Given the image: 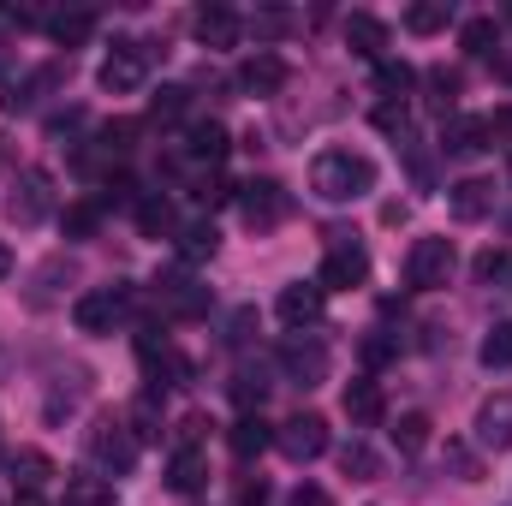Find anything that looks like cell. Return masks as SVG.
Masks as SVG:
<instances>
[{"mask_svg":"<svg viewBox=\"0 0 512 506\" xmlns=\"http://www.w3.org/2000/svg\"><path fill=\"white\" fill-rule=\"evenodd\" d=\"M322 304H328V292H322L316 280H310V286L298 280V286H286V292H280V304H274V310H280V322H286L292 334H304V328H316V322H322Z\"/></svg>","mask_w":512,"mask_h":506,"instance_id":"12","label":"cell"},{"mask_svg":"<svg viewBox=\"0 0 512 506\" xmlns=\"http://www.w3.org/2000/svg\"><path fill=\"white\" fill-rule=\"evenodd\" d=\"M185 96H191V90H179V84H167V90H161V96L149 102V114H155V120H179V114H185Z\"/></svg>","mask_w":512,"mask_h":506,"instance_id":"38","label":"cell"},{"mask_svg":"<svg viewBox=\"0 0 512 506\" xmlns=\"http://www.w3.org/2000/svg\"><path fill=\"white\" fill-rule=\"evenodd\" d=\"M483 370H512V322H495L489 334H483Z\"/></svg>","mask_w":512,"mask_h":506,"instance_id":"32","label":"cell"},{"mask_svg":"<svg viewBox=\"0 0 512 506\" xmlns=\"http://www.w3.org/2000/svg\"><path fill=\"white\" fill-rule=\"evenodd\" d=\"M292 506H334V501H328V489H316V483H298Z\"/></svg>","mask_w":512,"mask_h":506,"instance_id":"45","label":"cell"},{"mask_svg":"<svg viewBox=\"0 0 512 506\" xmlns=\"http://www.w3.org/2000/svg\"><path fill=\"white\" fill-rule=\"evenodd\" d=\"M262 393H268V381H262V370H239L233 376V399L251 411V405H262Z\"/></svg>","mask_w":512,"mask_h":506,"instance_id":"35","label":"cell"},{"mask_svg":"<svg viewBox=\"0 0 512 506\" xmlns=\"http://www.w3.org/2000/svg\"><path fill=\"white\" fill-rule=\"evenodd\" d=\"M489 137H495L489 120H447L441 149H447V155H459V161H471V155H483V149H489Z\"/></svg>","mask_w":512,"mask_h":506,"instance_id":"17","label":"cell"},{"mask_svg":"<svg viewBox=\"0 0 512 506\" xmlns=\"http://www.w3.org/2000/svg\"><path fill=\"white\" fill-rule=\"evenodd\" d=\"M447 465L459 471V483H477V459H471L465 447H447Z\"/></svg>","mask_w":512,"mask_h":506,"instance_id":"42","label":"cell"},{"mask_svg":"<svg viewBox=\"0 0 512 506\" xmlns=\"http://www.w3.org/2000/svg\"><path fill=\"white\" fill-rule=\"evenodd\" d=\"M346 417H352L358 429H370V423H382V417H387L382 381H352V387H346Z\"/></svg>","mask_w":512,"mask_h":506,"instance_id":"21","label":"cell"},{"mask_svg":"<svg viewBox=\"0 0 512 506\" xmlns=\"http://www.w3.org/2000/svg\"><path fill=\"white\" fill-rule=\"evenodd\" d=\"M66 506H114L108 477H66Z\"/></svg>","mask_w":512,"mask_h":506,"instance_id":"30","label":"cell"},{"mask_svg":"<svg viewBox=\"0 0 512 506\" xmlns=\"http://www.w3.org/2000/svg\"><path fill=\"white\" fill-rule=\"evenodd\" d=\"M370 280V251L364 245H334V251L322 256V274H316V286L322 292H346V286H364Z\"/></svg>","mask_w":512,"mask_h":506,"instance_id":"10","label":"cell"},{"mask_svg":"<svg viewBox=\"0 0 512 506\" xmlns=\"http://www.w3.org/2000/svg\"><path fill=\"white\" fill-rule=\"evenodd\" d=\"M453 268H459L453 239H417V245H411V256H405V280H411L417 292L447 286V280H453Z\"/></svg>","mask_w":512,"mask_h":506,"instance_id":"3","label":"cell"},{"mask_svg":"<svg viewBox=\"0 0 512 506\" xmlns=\"http://www.w3.org/2000/svg\"><path fill=\"white\" fill-rule=\"evenodd\" d=\"M126 304H131L126 286H96L72 304V322H78V334H114L126 322Z\"/></svg>","mask_w":512,"mask_h":506,"instance_id":"4","label":"cell"},{"mask_svg":"<svg viewBox=\"0 0 512 506\" xmlns=\"http://www.w3.org/2000/svg\"><path fill=\"white\" fill-rule=\"evenodd\" d=\"M6 209H12V221H18V227H36V221L54 209V179H48L42 167H24V173H18V185H12V203H6Z\"/></svg>","mask_w":512,"mask_h":506,"instance_id":"9","label":"cell"},{"mask_svg":"<svg viewBox=\"0 0 512 506\" xmlns=\"http://www.w3.org/2000/svg\"><path fill=\"white\" fill-rule=\"evenodd\" d=\"M126 429L137 435V441H155V435H161V429H155V399H149V393L131 405V423H126Z\"/></svg>","mask_w":512,"mask_h":506,"instance_id":"37","label":"cell"},{"mask_svg":"<svg viewBox=\"0 0 512 506\" xmlns=\"http://www.w3.org/2000/svg\"><path fill=\"white\" fill-rule=\"evenodd\" d=\"M102 90L108 96H131V90H143V78H149V48L143 42H114V54L102 60Z\"/></svg>","mask_w":512,"mask_h":506,"instance_id":"6","label":"cell"},{"mask_svg":"<svg viewBox=\"0 0 512 506\" xmlns=\"http://www.w3.org/2000/svg\"><path fill=\"white\" fill-rule=\"evenodd\" d=\"M447 24H453V6H447V0H423V6L405 12V30H411V36H435V30H447Z\"/></svg>","mask_w":512,"mask_h":506,"instance_id":"26","label":"cell"},{"mask_svg":"<svg viewBox=\"0 0 512 506\" xmlns=\"http://www.w3.org/2000/svg\"><path fill=\"white\" fill-rule=\"evenodd\" d=\"M227 149H233V143H227V126H221V120H197V126L185 131V155L203 161V167H215Z\"/></svg>","mask_w":512,"mask_h":506,"instance_id":"20","label":"cell"},{"mask_svg":"<svg viewBox=\"0 0 512 506\" xmlns=\"http://www.w3.org/2000/svg\"><path fill=\"white\" fill-rule=\"evenodd\" d=\"M48 477H54V459H48V453H36V447L12 453V483H18V489L42 495V483H48Z\"/></svg>","mask_w":512,"mask_h":506,"instance_id":"24","label":"cell"},{"mask_svg":"<svg viewBox=\"0 0 512 506\" xmlns=\"http://www.w3.org/2000/svg\"><path fill=\"white\" fill-rule=\"evenodd\" d=\"M376 126H382L387 137H405V131H411V114H405V102H382V108H376Z\"/></svg>","mask_w":512,"mask_h":506,"instance_id":"39","label":"cell"},{"mask_svg":"<svg viewBox=\"0 0 512 506\" xmlns=\"http://www.w3.org/2000/svg\"><path fill=\"white\" fill-rule=\"evenodd\" d=\"M155 298H161L173 316H185V322L209 310V286H197L191 274H161V280H155Z\"/></svg>","mask_w":512,"mask_h":506,"instance_id":"13","label":"cell"},{"mask_svg":"<svg viewBox=\"0 0 512 506\" xmlns=\"http://www.w3.org/2000/svg\"><path fill=\"white\" fill-rule=\"evenodd\" d=\"M233 197H239L245 227H256V233H262V227H280V221H286V209H292V197H286L274 179H251V185H239Z\"/></svg>","mask_w":512,"mask_h":506,"instance_id":"7","label":"cell"},{"mask_svg":"<svg viewBox=\"0 0 512 506\" xmlns=\"http://www.w3.org/2000/svg\"><path fill=\"white\" fill-rule=\"evenodd\" d=\"M447 209H453V221L495 215V179H459V185H447Z\"/></svg>","mask_w":512,"mask_h":506,"instance_id":"15","label":"cell"},{"mask_svg":"<svg viewBox=\"0 0 512 506\" xmlns=\"http://www.w3.org/2000/svg\"><path fill=\"white\" fill-rule=\"evenodd\" d=\"M477 447H489V453H507L512 447V393L483 399V411H477Z\"/></svg>","mask_w":512,"mask_h":506,"instance_id":"14","label":"cell"},{"mask_svg":"<svg viewBox=\"0 0 512 506\" xmlns=\"http://www.w3.org/2000/svg\"><path fill=\"white\" fill-rule=\"evenodd\" d=\"M274 447H280L292 465H310V459L328 453V423H322L316 411H298V417H286V423L274 429Z\"/></svg>","mask_w":512,"mask_h":506,"instance_id":"5","label":"cell"},{"mask_svg":"<svg viewBox=\"0 0 512 506\" xmlns=\"http://www.w3.org/2000/svg\"><path fill=\"white\" fill-rule=\"evenodd\" d=\"M465 54H477V60H489L495 54V42H501V30H495V18H465Z\"/></svg>","mask_w":512,"mask_h":506,"instance_id":"33","label":"cell"},{"mask_svg":"<svg viewBox=\"0 0 512 506\" xmlns=\"http://www.w3.org/2000/svg\"><path fill=\"white\" fill-rule=\"evenodd\" d=\"M12 506H48V501H42V495H30V489H18V495H12Z\"/></svg>","mask_w":512,"mask_h":506,"instance_id":"46","label":"cell"},{"mask_svg":"<svg viewBox=\"0 0 512 506\" xmlns=\"http://www.w3.org/2000/svg\"><path fill=\"white\" fill-rule=\"evenodd\" d=\"M346 48H352L358 60H382L387 54V24L370 18V12H352V18H346Z\"/></svg>","mask_w":512,"mask_h":506,"instance_id":"18","label":"cell"},{"mask_svg":"<svg viewBox=\"0 0 512 506\" xmlns=\"http://www.w3.org/2000/svg\"><path fill=\"white\" fill-rule=\"evenodd\" d=\"M268 501V483H262V477H245V483H239V506H262Z\"/></svg>","mask_w":512,"mask_h":506,"instance_id":"44","label":"cell"},{"mask_svg":"<svg viewBox=\"0 0 512 506\" xmlns=\"http://www.w3.org/2000/svg\"><path fill=\"white\" fill-rule=\"evenodd\" d=\"M197 42L203 48H233L239 42V12L233 6H203L197 12Z\"/></svg>","mask_w":512,"mask_h":506,"instance_id":"19","label":"cell"},{"mask_svg":"<svg viewBox=\"0 0 512 506\" xmlns=\"http://www.w3.org/2000/svg\"><path fill=\"white\" fill-rule=\"evenodd\" d=\"M6 274H12V251H6V245H0V280H6Z\"/></svg>","mask_w":512,"mask_h":506,"instance_id":"47","label":"cell"},{"mask_svg":"<svg viewBox=\"0 0 512 506\" xmlns=\"http://www.w3.org/2000/svg\"><path fill=\"white\" fill-rule=\"evenodd\" d=\"M90 30H96V12H54V18H48V36H54L60 48L90 42Z\"/></svg>","mask_w":512,"mask_h":506,"instance_id":"25","label":"cell"},{"mask_svg":"<svg viewBox=\"0 0 512 506\" xmlns=\"http://www.w3.org/2000/svg\"><path fill=\"white\" fill-rule=\"evenodd\" d=\"M495 274H507V251L501 245H489V251L477 256V280H495Z\"/></svg>","mask_w":512,"mask_h":506,"instance_id":"41","label":"cell"},{"mask_svg":"<svg viewBox=\"0 0 512 506\" xmlns=\"http://www.w3.org/2000/svg\"><path fill=\"white\" fill-rule=\"evenodd\" d=\"M280 376L298 381V387H316V381H328V346H322V340H304V334L280 340Z\"/></svg>","mask_w":512,"mask_h":506,"instance_id":"8","label":"cell"},{"mask_svg":"<svg viewBox=\"0 0 512 506\" xmlns=\"http://www.w3.org/2000/svg\"><path fill=\"white\" fill-rule=\"evenodd\" d=\"M191 197H197V203H203V209H215V203H227V197H233V185H227V179H215V173H203V179H197V191H191Z\"/></svg>","mask_w":512,"mask_h":506,"instance_id":"40","label":"cell"},{"mask_svg":"<svg viewBox=\"0 0 512 506\" xmlns=\"http://www.w3.org/2000/svg\"><path fill=\"white\" fill-rule=\"evenodd\" d=\"M251 334H256V310H233V334H227V340H233V346H245Z\"/></svg>","mask_w":512,"mask_h":506,"instance_id":"43","label":"cell"},{"mask_svg":"<svg viewBox=\"0 0 512 506\" xmlns=\"http://www.w3.org/2000/svg\"><path fill=\"white\" fill-rule=\"evenodd\" d=\"M340 471H346L352 483H370V477H382V459H376V447H370L364 435H352V441L340 447Z\"/></svg>","mask_w":512,"mask_h":506,"instance_id":"23","label":"cell"},{"mask_svg":"<svg viewBox=\"0 0 512 506\" xmlns=\"http://www.w3.org/2000/svg\"><path fill=\"white\" fill-rule=\"evenodd\" d=\"M221 251V233H215V221H191L185 233H179V256L185 262H203V256Z\"/></svg>","mask_w":512,"mask_h":506,"instance_id":"29","label":"cell"},{"mask_svg":"<svg viewBox=\"0 0 512 506\" xmlns=\"http://www.w3.org/2000/svg\"><path fill=\"white\" fill-rule=\"evenodd\" d=\"M90 459L102 465L108 483L126 477L131 465H137V435H131L120 417H96V429H90Z\"/></svg>","mask_w":512,"mask_h":506,"instance_id":"2","label":"cell"},{"mask_svg":"<svg viewBox=\"0 0 512 506\" xmlns=\"http://www.w3.org/2000/svg\"><path fill=\"white\" fill-rule=\"evenodd\" d=\"M423 84H429V108H435V114H447V108L459 102V90H465V78H459V72H447V66H429V72H423Z\"/></svg>","mask_w":512,"mask_h":506,"instance_id":"27","label":"cell"},{"mask_svg":"<svg viewBox=\"0 0 512 506\" xmlns=\"http://www.w3.org/2000/svg\"><path fill=\"white\" fill-rule=\"evenodd\" d=\"M310 191L322 203H358L376 191V161L370 155H352V149H322L310 161Z\"/></svg>","mask_w":512,"mask_h":506,"instance_id":"1","label":"cell"},{"mask_svg":"<svg viewBox=\"0 0 512 506\" xmlns=\"http://www.w3.org/2000/svg\"><path fill=\"white\" fill-rule=\"evenodd\" d=\"M227 447H233V459H256L262 447H274V429H268L256 411H245V417L227 429Z\"/></svg>","mask_w":512,"mask_h":506,"instance_id":"22","label":"cell"},{"mask_svg":"<svg viewBox=\"0 0 512 506\" xmlns=\"http://www.w3.org/2000/svg\"><path fill=\"white\" fill-rule=\"evenodd\" d=\"M387 435H393L399 453H423V447H429V417H423V411H405V417H393Z\"/></svg>","mask_w":512,"mask_h":506,"instance_id":"28","label":"cell"},{"mask_svg":"<svg viewBox=\"0 0 512 506\" xmlns=\"http://www.w3.org/2000/svg\"><path fill=\"white\" fill-rule=\"evenodd\" d=\"M137 227H143V239H167L173 233V203L167 197H143L137 203Z\"/></svg>","mask_w":512,"mask_h":506,"instance_id":"31","label":"cell"},{"mask_svg":"<svg viewBox=\"0 0 512 506\" xmlns=\"http://www.w3.org/2000/svg\"><path fill=\"white\" fill-rule=\"evenodd\" d=\"M286 78H292V66H286L274 48H256L251 60L239 66V90H245V96H280Z\"/></svg>","mask_w":512,"mask_h":506,"instance_id":"11","label":"cell"},{"mask_svg":"<svg viewBox=\"0 0 512 506\" xmlns=\"http://www.w3.org/2000/svg\"><path fill=\"white\" fill-rule=\"evenodd\" d=\"M411 84H417V72H411L405 60H382V66H376V90H382L387 102H393V96H405Z\"/></svg>","mask_w":512,"mask_h":506,"instance_id":"34","label":"cell"},{"mask_svg":"<svg viewBox=\"0 0 512 506\" xmlns=\"http://www.w3.org/2000/svg\"><path fill=\"white\" fill-rule=\"evenodd\" d=\"M96 221H102V209H96V203H72V209H66V233H72V239H90V233H96Z\"/></svg>","mask_w":512,"mask_h":506,"instance_id":"36","label":"cell"},{"mask_svg":"<svg viewBox=\"0 0 512 506\" xmlns=\"http://www.w3.org/2000/svg\"><path fill=\"white\" fill-rule=\"evenodd\" d=\"M203 483H209V453L203 447H179L173 465H167V489L173 495H197Z\"/></svg>","mask_w":512,"mask_h":506,"instance_id":"16","label":"cell"}]
</instances>
